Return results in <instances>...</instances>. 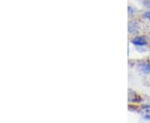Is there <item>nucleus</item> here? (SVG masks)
<instances>
[{"label":"nucleus","mask_w":150,"mask_h":123,"mask_svg":"<svg viewBox=\"0 0 150 123\" xmlns=\"http://www.w3.org/2000/svg\"><path fill=\"white\" fill-rule=\"evenodd\" d=\"M142 112L144 116H147V118H149V117L150 116V107H148V106L144 107L143 108Z\"/></svg>","instance_id":"4"},{"label":"nucleus","mask_w":150,"mask_h":123,"mask_svg":"<svg viewBox=\"0 0 150 123\" xmlns=\"http://www.w3.org/2000/svg\"><path fill=\"white\" fill-rule=\"evenodd\" d=\"M137 29H138L137 24L134 22H131L129 24V32L130 33H134V32H137Z\"/></svg>","instance_id":"3"},{"label":"nucleus","mask_w":150,"mask_h":123,"mask_svg":"<svg viewBox=\"0 0 150 123\" xmlns=\"http://www.w3.org/2000/svg\"><path fill=\"white\" fill-rule=\"evenodd\" d=\"M128 12H129V14H132V13H133V8H132L131 7H129V8H128Z\"/></svg>","instance_id":"6"},{"label":"nucleus","mask_w":150,"mask_h":123,"mask_svg":"<svg viewBox=\"0 0 150 123\" xmlns=\"http://www.w3.org/2000/svg\"><path fill=\"white\" fill-rule=\"evenodd\" d=\"M132 43L136 46H144L146 44V41L144 37H136L132 40Z\"/></svg>","instance_id":"1"},{"label":"nucleus","mask_w":150,"mask_h":123,"mask_svg":"<svg viewBox=\"0 0 150 123\" xmlns=\"http://www.w3.org/2000/svg\"><path fill=\"white\" fill-rule=\"evenodd\" d=\"M144 17L150 21V12H146L144 13Z\"/></svg>","instance_id":"5"},{"label":"nucleus","mask_w":150,"mask_h":123,"mask_svg":"<svg viewBox=\"0 0 150 123\" xmlns=\"http://www.w3.org/2000/svg\"><path fill=\"white\" fill-rule=\"evenodd\" d=\"M139 69L145 74H149L150 65L149 63H143V64H141L139 66Z\"/></svg>","instance_id":"2"}]
</instances>
